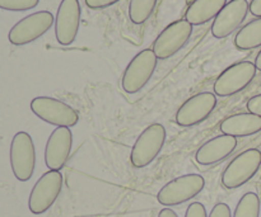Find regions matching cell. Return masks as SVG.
I'll list each match as a JSON object with an SVG mask.
<instances>
[{"label": "cell", "mask_w": 261, "mask_h": 217, "mask_svg": "<svg viewBox=\"0 0 261 217\" xmlns=\"http://www.w3.org/2000/svg\"><path fill=\"white\" fill-rule=\"evenodd\" d=\"M209 217H232L231 208L227 203H217Z\"/></svg>", "instance_id": "cell-23"}, {"label": "cell", "mask_w": 261, "mask_h": 217, "mask_svg": "<svg viewBox=\"0 0 261 217\" xmlns=\"http://www.w3.org/2000/svg\"><path fill=\"white\" fill-rule=\"evenodd\" d=\"M234 46L241 51L254 50L261 46V18L251 20L239 30L234 37Z\"/></svg>", "instance_id": "cell-18"}, {"label": "cell", "mask_w": 261, "mask_h": 217, "mask_svg": "<svg viewBox=\"0 0 261 217\" xmlns=\"http://www.w3.org/2000/svg\"><path fill=\"white\" fill-rule=\"evenodd\" d=\"M221 131L223 135L233 137H246L256 135L261 131V117L247 113L232 114L221 122Z\"/></svg>", "instance_id": "cell-16"}, {"label": "cell", "mask_w": 261, "mask_h": 217, "mask_svg": "<svg viewBox=\"0 0 261 217\" xmlns=\"http://www.w3.org/2000/svg\"><path fill=\"white\" fill-rule=\"evenodd\" d=\"M63 188V175L59 170H48L36 182L28 198V208L33 215L50 210Z\"/></svg>", "instance_id": "cell-7"}, {"label": "cell", "mask_w": 261, "mask_h": 217, "mask_svg": "<svg viewBox=\"0 0 261 217\" xmlns=\"http://www.w3.org/2000/svg\"><path fill=\"white\" fill-rule=\"evenodd\" d=\"M260 198L256 193L247 192L237 203L233 217H259Z\"/></svg>", "instance_id": "cell-20"}, {"label": "cell", "mask_w": 261, "mask_h": 217, "mask_svg": "<svg viewBox=\"0 0 261 217\" xmlns=\"http://www.w3.org/2000/svg\"><path fill=\"white\" fill-rule=\"evenodd\" d=\"M166 136H167V132L163 125L152 123L148 126L139 135L133 146L132 154H130V162L133 167L140 169L149 165L163 149Z\"/></svg>", "instance_id": "cell-1"}, {"label": "cell", "mask_w": 261, "mask_h": 217, "mask_svg": "<svg viewBox=\"0 0 261 217\" xmlns=\"http://www.w3.org/2000/svg\"><path fill=\"white\" fill-rule=\"evenodd\" d=\"M10 167L19 182L32 178L36 167V150L33 140L28 132L19 131L14 135L10 144Z\"/></svg>", "instance_id": "cell-3"}, {"label": "cell", "mask_w": 261, "mask_h": 217, "mask_svg": "<svg viewBox=\"0 0 261 217\" xmlns=\"http://www.w3.org/2000/svg\"><path fill=\"white\" fill-rule=\"evenodd\" d=\"M55 23L53 13L41 10L20 19L9 30V42L14 46H24L42 37Z\"/></svg>", "instance_id": "cell-8"}, {"label": "cell", "mask_w": 261, "mask_h": 217, "mask_svg": "<svg viewBox=\"0 0 261 217\" xmlns=\"http://www.w3.org/2000/svg\"><path fill=\"white\" fill-rule=\"evenodd\" d=\"M256 66L251 61H241L227 68L214 83V94L218 97H231L250 85L256 76Z\"/></svg>", "instance_id": "cell-9"}, {"label": "cell", "mask_w": 261, "mask_h": 217, "mask_svg": "<svg viewBox=\"0 0 261 217\" xmlns=\"http://www.w3.org/2000/svg\"><path fill=\"white\" fill-rule=\"evenodd\" d=\"M250 10L247 0H231L221 10L212 25V35L216 38H226L234 32L246 19Z\"/></svg>", "instance_id": "cell-14"}, {"label": "cell", "mask_w": 261, "mask_h": 217, "mask_svg": "<svg viewBox=\"0 0 261 217\" xmlns=\"http://www.w3.org/2000/svg\"><path fill=\"white\" fill-rule=\"evenodd\" d=\"M247 111L252 114H256V116L261 117V94L250 98V101L246 104Z\"/></svg>", "instance_id": "cell-24"}, {"label": "cell", "mask_w": 261, "mask_h": 217, "mask_svg": "<svg viewBox=\"0 0 261 217\" xmlns=\"http://www.w3.org/2000/svg\"><path fill=\"white\" fill-rule=\"evenodd\" d=\"M158 217H178V216L177 213H176L173 210H171V208H163V210L160 212V215H158Z\"/></svg>", "instance_id": "cell-27"}, {"label": "cell", "mask_w": 261, "mask_h": 217, "mask_svg": "<svg viewBox=\"0 0 261 217\" xmlns=\"http://www.w3.org/2000/svg\"><path fill=\"white\" fill-rule=\"evenodd\" d=\"M158 0H130L129 17L134 24H143L154 12Z\"/></svg>", "instance_id": "cell-19"}, {"label": "cell", "mask_w": 261, "mask_h": 217, "mask_svg": "<svg viewBox=\"0 0 261 217\" xmlns=\"http://www.w3.org/2000/svg\"><path fill=\"white\" fill-rule=\"evenodd\" d=\"M237 147V139L228 135H219L201 145L195 154L196 163L200 165H213L228 158Z\"/></svg>", "instance_id": "cell-15"}, {"label": "cell", "mask_w": 261, "mask_h": 217, "mask_svg": "<svg viewBox=\"0 0 261 217\" xmlns=\"http://www.w3.org/2000/svg\"><path fill=\"white\" fill-rule=\"evenodd\" d=\"M73 134L69 127H56L51 132L45 149V163L48 170L60 172L70 157Z\"/></svg>", "instance_id": "cell-13"}, {"label": "cell", "mask_w": 261, "mask_h": 217, "mask_svg": "<svg viewBox=\"0 0 261 217\" xmlns=\"http://www.w3.org/2000/svg\"><path fill=\"white\" fill-rule=\"evenodd\" d=\"M255 66H256L257 70L261 71V51L259 53H257L256 58H255Z\"/></svg>", "instance_id": "cell-28"}, {"label": "cell", "mask_w": 261, "mask_h": 217, "mask_svg": "<svg viewBox=\"0 0 261 217\" xmlns=\"http://www.w3.org/2000/svg\"><path fill=\"white\" fill-rule=\"evenodd\" d=\"M185 217H208L206 216V210L203 203L193 202L186 210Z\"/></svg>", "instance_id": "cell-22"}, {"label": "cell", "mask_w": 261, "mask_h": 217, "mask_svg": "<svg viewBox=\"0 0 261 217\" xmlns=\"http://www.w3.org/2000/svg\"><path fill=\"white\" fill-rule=\"evenodd\" d=\"M40 0H0V9L9 12H25L36 8Z\"/></svg>", "instance_id": "cell-21"}, {"label": "cell", "mask_w": 261, "mask_h": 217, "mask_svg": "<svg viewBox=\"0 0 261 217\" xmlns=\"http://www.w3.org/2000/svg\"><path fill=\"white\" fill-rule=\"evenodd\" d=\"M82 9L78 0H61L55 18V36L61 46L75 41L81 27Z\"/></svg>", "instance_id": "cell-11"}, {"label": "cell", "mask_w": 261, "mask_h": 217, "mask_svg": "<svg viewBox=\"0 0 261 217\" xmlns=\"http://www.w3.org/2000/svg\"><path fill=\"white\" fill-rule=\"evenodd\" d=\"M31 111L40 119L56 127H73L78 123L79 116L69 104L51 98V97H36L31 102Z\"/></svg>", "instance_id": "cell-6"}, {"label": "cell", "mask_w": 261, "mask_h": 217, "mask_svg": "<svg viewBox=\"0 0 261 217\" xmlns=\"http://www.w3.org/2000/svg\"><path fill=\"white\" fill-rule=\"evenodd\" d=\"M205 187V179L199 174H186L168 182L158 192L157 200L162 206H178L195 198Z\"/></svg>", "instance_id": "cell-5"}, {"label": "cell", "mask_w": 261, "mask_h": 217, "mask_svg": "<svg viewBox=\"0 0 261 217\" xmlns=\"http://www.w3.org/2000/svg\"><path fill=\"white\" fill-rule=\"evenodd\" d=\"M261 167V151L249 149L237 155L224 169L222 174V184L227 190H236L246 184L256 175Z\"/></svg>", "instance_id": "cell-2"}, {"label": "cell", "mask_w": 261, "mask_h": 217, "mask_svg": "<svg viewBox=\"0 0 261 217\" xmlns=\"http://www.w3.org/2000/svg\"><path fill=\"white\" fill-rule=\"evenodd\" d=\"M227 0H194L185 13V19L191 25H201L216 19L226 7Z\"/></svg>", "instance_id": "cell-17"}, {"label": "cell", "mask_w": 261, "mask_h": 217, "mask_svg": "<svg viewBox=\"0 0 261 217\" xmlns=\"http://www.w3.org/2000/svg\"><path fill=\"white\" fill-rule=\"evenodd\" d=\"M120 0H86L87 7L91 8V9H105V8H109L111 5L116 4Z\"/></svg>", "instance_id": "cell-25"}, {"label": "cell", "mask_w": 261, "mask_h": 217, "mask_svg": "<svg viewBox=\"0 0 261 217\" xmlns=\"http://www.w3.org/2000/svg\"><path fill=\"white\" fill-rule=\"evenodd\" d=\"M217 107L216 94L204 91L189 98L176 113V122L182 127H191L205 121Z\"/></svg>", "instance_id": "cell-12"}, {"label": "cell", "mask_w": 261, "mask_h": 217, "mask_svg": "<svg viewBox=\"0 0 261 217\" xmlns=\"http://www.w3.org/2000/svg\"><path fill=\"white\" fill-rule=\"evenodd\" d=\"M250 12L254 17L261 18V0H252L250 3Z\"/></svg>", "instance_id": "cell-26"}, {"label": "cell", "mask_w": 261, "mask_h": 217, "mask_svg": "<svg viewBox=\"0 0 261 217\" xmlns=\"http://www.w3.org/2000/svg\"><path fill=\"white\" fill-rule=\"evenodd\" d=\"M193 25L186 19H180L168 24L158 35L153 43V52L158 60H167L178 52L190 40Z\"/></svg>", "instance_id": "cell-10"}, {"label": "cell", "mask_w": 261, "mask_h": 217, "mask_svg": "<svg viewBox=\"0 0 261 217\" xmlns=\"http://www.w3.org/2000/svg\"><path fill=\"white\" fill-rule=\"evenodd\" d=\"M157 56L150 48L140 51L129 63L122 75L121 85L127 94H137L150 80L157 68Z\"/></svg>", "instance_id": "cell-4"}]
</instances>
